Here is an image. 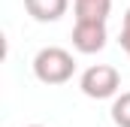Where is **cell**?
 I'll use <instances>...</instances> for the list:
<instances>
[{"mask_svg": "<svg viewBox=\"0 0 130 127\" xmlns=\"http://www.w3.org/2000/svg\"><path fill=\"white\" fill-rule=\"evenodd\" d=\"M73 73H76V61L61 45H45L33 55V76L42 85H67Z\"/></svg>", "mask_w": 130, "mask_h": 127, "instance_id": "6da1fadb", "label": "cell"}, {"mask_svg": "<svg viewBox=\"0 0 130 127\" xmlns=\"http://www.w3.org/2000/svg\"><path fill=\"white\" fill-rule=\"evenodd\" d=\"M79 88H82V94L91 97V100L118 97V91H121V73L112 64H94V67H88L79 76Z\"/></svg>", "mask_w": 130, "mask_h": 127, "instance_id": "7a4b0ae2", "label": "cell"}, {"mask_svg": "<svg viewBox=\"0 0 130 127\" xmlns=\"http://www.w3.org/2000/svg\"><path fill=\"white\" fill-rule=\"evenodd\" d=\"M106 21H76L73 24V49L82 55H97L106 49Z\"/></svg>", "mask_w": 130, "mask_h": 127, "instance_id": "3957f363", "label": "cell"}, {"mask_svg": "<svg viewBox=\"0 0 130 127\" xmlns=\"http://www.w3.org/2000/svg\"><path fill=\"white\" fill-rule=\"evenodd\" d=\"M24 9L33 21L48 24V21H58L61 15H67L70 0H24Z\"/></svg>", "mask_w": 130, "mask_h": 127, "instance_id": "277c9868", "label": "cell"}, {"mask_svg": "<svg viewBox=\"0 0 130 127\" xmlns=\"http://www.w3.org/2000/svg\"><path fill=\"white\" fill-rule=\"evenodd\" d=\"M112 0H73L76 21H106Z\"/></svg>", "mask_w": 130, "mask_h": 127, "instance_id": "5b68a950", "label": "cell"}, {"mask_svg": "<svg viewBox=\"0 0 130 127\" xmlns=\"http://www.w3.org/2000/svg\"><path fill=\"white\" fill-rule=\"evenodd\" d=\"M112 121L115 127H130V91H121V94L112 100Z\"/></svg>", "mask_w": 130, "mask_h": 127, "instance_id": "8992f818", "label": "cell"}, {"mask_svg": "<svg viewBox=\"0 0 130 127\" xmlns=\"http://www.w3.org/2000/svg\"><path fill=\"white\" fill-rule=\"evenodd\" d=\"M121 49L127 52V58H130V6H127V12H124V21H121Z\"/></svg>", "mask_w": 130, "mask_h": 127, "instance_id": "52a82bcc", "label": "cell"}, {"mask_svg": "<svg viewBox=\"0 0 130 127\" xmlns=\"http://www.w3.org/2000/svg\"><path fill=\"white\" fill-rule=\"evenodd\" d=\"M27 127H42V124H27Z\"/></svg>", "mask_w": 130, "mask_h": 127, "instance_id": "ba28073f", "label": "cell"}]
</instances>
